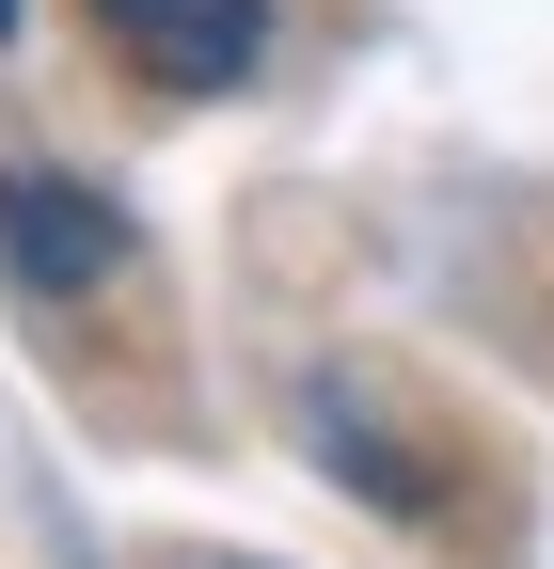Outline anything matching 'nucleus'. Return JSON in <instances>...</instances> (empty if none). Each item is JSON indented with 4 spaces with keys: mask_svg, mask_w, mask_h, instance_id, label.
I'll use <instances>...</instances> for the list:
<instances>
[{
    "mask_svg": "<svg viewBox=\"0 0 554 569\" xmlns=\"http://www.w3.org/2000/svg\"><path fill=\"white\" fill-rule=\"evenodd\" d=\"M0 269L32 301H96V284H127V206L48 159H0Z\"/></svg>",
    "mask_w": 554,
    "mask_h": 569,
    "instance_id": "1",
    "label": "nucleus"
},
{
    "mask_svg": "<svg viewBox=\"0 0 554 569\" xmlns=\"http://www.w3.org/2000/svg\"><path fill=\"white\" fill-rule=\"evenodd\" d=\"M96 32L127 48V80L159 96H238L269 48V0H96Z\"/></svg>",
    "mask_w": 554,
    "mask_h": 569,
    "instance_id": "2",
    "label": "nucleus"
},
{
    "mask_svg": "<svg viewBox=\"0 0 554 569\" xmlns=\"http://www.w3.org/2000/svg\"><path fill=\"white\" fill-rule=\"evenodd\" d=\"M301 459H317V475H349L380 522H444V507H428V459L396 443V411H380L365 365H317V380H301Z\"/></svg>",
    "mask_w": 554,
    "mask_h": 569,
    "instance_id": "3",
    "label": "nucleus"
},
{
    "mask_svg": "<svg viewBox=\"0 0 554 569\" xmlns=\"http://www.w3.org/2000/svg\"><path fill=\"white\" fill-rule=\"evenodd\" d=\"M17 17H32V0H0V48H17Z\"/></svg>",
    "mask_w": 554,
    "mask_h": 569,
    "instance_id": "4",
    "label": "nucleus"
}]
</instances>
